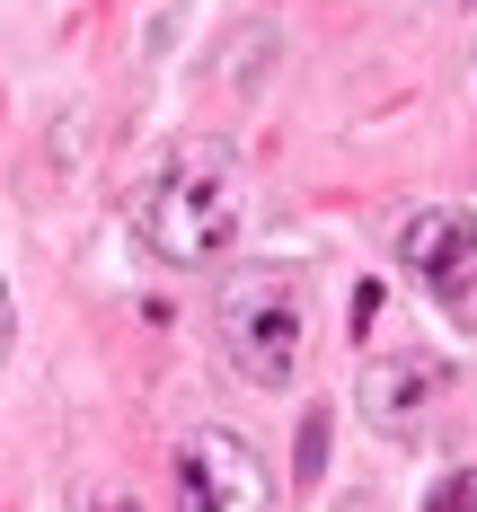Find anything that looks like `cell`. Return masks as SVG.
<instances>
[{
  "label": "cell",
  "mask_w": 477,
  "mask_h": 512,
  "mask_svg": "<svg viewBox=\"0 0 477 512\" xmlns=\"http://www.w3.org/2000/svg\"><path fill=\"white\" fill-rule=\"evenodd\" d=\"M248 230V159L230 142H177L133 195V239L159 265H212Z\"/></svg>",
  "instance_id": "obj_1"
},
{
  "label": "cell",
  "mask_w": 477,
  "mask_h": 512,
  "mask_svg": "<svg viewBox=\"0 0 477 512\" xmlns=\"http://www.w3.org/2000/svg\"><path fill=\"white\" fill-rule=\"evenodd\" d=\"M9 336H18V301H9V274H0V362H9Z\"/></svg>",
  "instance_id": "obj_7"
},
{
  "label": "cell",
  "mask_w": 477,
  "mask_h": 512,
  "mask_svg": "<svg viewBox=\"0 0 477 512\" xmlns=\"http://www.w3.org/2000/svg\"><path fill=\"white\" fill-rule=\"evenodd\" d=\"M212 336H221V362L248 380V389H292L301 380V354H310V292L292 265H248L221 283V309H212Z\"/></svg>",
  "instance_id": "obj_2"
},
{
  "label": "cell",
  "mask_w": 477,
  "mask_h": 512,
  "mask_svg": "<svg viewBox=\"0 0 477 512\" xmlns=\"http://www.w3.org/2000/svg\"><path fill=\"white\" fill-rule=\"evenodd\" d=\"M177 512H274V477L230 424H195L177 442Z\"/></svg>",
  "instance_id": "obj_3"
},
{
  "label": "cell",
  "mask_w": 477,
  "mask_h": 512,
  "mask_svg": "<svg viewBox=\"0 0 477 512\" xmlns=\"http://www.w3.org/2000/svg\"><path fill=\"white\" fill-rule=\"evenodd\" d=\"M424 512H477V468H451L442 486H433V504Z\"/></svg>",
  "instance_id": "obj_6"
},
{
  "label": "cell",
  "mask_w": 477,
  "mask_h": 512,
  "mask_svg": "<svg viewBox=\"0 0 477 512\" xmlns=\"http://www.w3.org/2000/svg\"><path fill=\"white\" fill-rule=\"evenodd\" d=\"M442 380H451V371H442L433 354H380V362H363V380H354V407H363L371 433L398 442V433L424 424V407L442 398Z\"/></svg>",
  "instance_id": "obj_5"
},
{
  "label": "cell",
  "mask_w": 477,
  "mask_h": 512,
  "mask_svg": "<svg viewBox=\"0 0 477 512\" xmlns=\"http://www.w3.org/2000/svg\"><path fill=\"white\" fill-rule=\"evenodd\" d=\"M398 256H407V274H416L433 301H469L477 292V212H460V204L416 212L407 239H398Z\"/></svg>",
  "instance_id": "obj_4"
}]
</instances>
